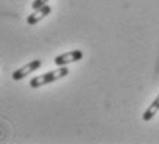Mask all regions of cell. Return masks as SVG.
Here are the masks:
<instances>
[{"mask_svg":"<svg viewBox=\"0 0 159 144\" xmlns=\"http://www.w3.org/2000/svg\"><path fill=\"white\" fill-rule=\"evenodd\" d=\"M68 73H69V69L66 68V67H58L54 71H48V72L43 73V75H39V76H36V78H33L32 81L29 82V86L32 89L42 87L43 85L53 83V82L58 81V79L65 78Z\"/></svg>","mask_w":159,"mask_h":144,"instance_id":"6da1fadb","label":"cell"},{"mask_svg":"<svg viewBox=\"0 0 159 144\" xmlns=\"http://www.w3.org/2000/svg\"><path fill=\"white\" fill-rule=\"evenodd\" d=\"M83 57V53L80 50H72L68 53H64L61 56H57L54 58V64L57 67H65L71 63H76V61H80Z\"/></svg>","mask_w":159,"mask_h":144,"instance_id":"7a4b0ae2","label":"cell"},{"mask_svg":"<svg viewBox=\"0 0 159 144\" xmlns=\"http://www.w3.org/2000/svg\"><path fill=\"white\" fill-rule=\"evenodd\" d=\"M40 67H42V61L40 60L30 61V63H28L26 65L21 67V68H18L17 71L13 72V79L14 81H21V79L26 78L29 73H32V72H35L36 69H39Z\"/></svg>","mask_w":159,"mask_h":144,"instance_id":"3957f363","label":"cell"},{"mask_svg":"<svg viewBox=\"0 0 159 144\" xmlns=\"http://www.w3.org/2000/svg\"><path fill=\"white\" fill-rule=\"evenodd\" d=\"M50 13H51V7L46 4V6H43V7H40V8H36L32 14H29L28 18H26V22H28L29 25H35V24H38L39 21L43 20L44 17H47Z\"/></svg>","mask_w":159,"mask_h":144,"instance_id":"277c9868","label":"cell"},{"mask_svg":"<svg viewBox=\"0 0 159 144\" xmlns=\"http://www.w3.org/2000/svg\"><path fill=\"white\" fill-rule=\"evenodd\" d=\"M158 111H159V94L157 96V99L151 103V105L145 109L144 114H143V121H151V119L157 115Z\"/></svg>","mask_w":159,"mask_h":144,"instance_id":"5b68a950","label":"cell"},{"mask_svg":"<svg viewBox=\"0 0 159 144\" xmlns=\"http://www.w3.org/2000/svg\"><path fill=\"white\" fill-rule=\"evenodd\" d=\"M48 2H50V0H35V2L32 3V8H33V10H36V8H40V7H43V6L47 4Z\"/></svg>","mask_w":159,"mask_h":144,"instance_id":"8992f818","label":"cell"}]
</instances>
